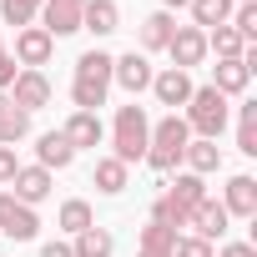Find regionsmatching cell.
Masks as SVG:
<instances>
[{"instance_id":"cell-5","label":"cell","mask_w":257,"mask_h":257,"mask_svg":"<svg viewBox=\"0 0 257 257\" xmlns=\"http://www.w3.org/2000/svg\"><path fill=\"white\" fill-rule=\"evenodd\" d=\"M167 56H172L177 71L202 66V56H207V31H197V26H177V36L167 41Z\"/></svg>"},{"instance_id":"cell-26","label":"cell","mask_w":257,"mask_h":257,"mask_svg":"<svg viewBox=\"0 0 257 257\" xmlns=\"http://www.w3.org/2000/svg\"><path fill=\"white\" fill-rule=\"evenodd\" d=\"M111 61H116V56H106V51H86V56L76 61V81H101V86H111Z\"/></svg>"},{"instance_id":"cell-36","label":"cell","mask_w":257,"mask_h":257,"mask_svg":"<svg viewBox=\"0 0 257 257\" xmlns=\"http://www.w3.org/2000/svg\"><path fill=\"white\" fill-rule=\"evenodd\" d=\"M41 257H71V242H46Z\"/></svg>"},{"instance_id":"cell-1","label":"cell","mask_w":257,"mask_h":257,"mask_svg":"<svg viewBox=\"0 0 257 257\" xmlns=\"http://www.w3.org/2000/svg\"><path fill=\"white\" fill-rule=\"evenodd\" d=\"M147 142H152V121H147V111L132 101V106H121L116 111V126H111V157L121 162V167H132V162H142L147 157Z\"/></svg>"},{"instance_id":"cell-18","label":"cell","mask_w":257,"mask_h":257,"mask_svg":"<svg viewBox=\"0 0 257 257\" xmlns=\"http://www.w3.org/2000/svg\"><path fill=\"white\" fill-rule=\"evenodd\" d=\"M182 162H187V172H197V177H207V172H217V167H222V152H217V142H207V137H197V142H187V152H182Z\"/></svg>"},{"instance_id":"cell-13","label":"cell","mask_w":257,"mask_h":257,"mask_svg":"<svg viewBox=\"0 0 257 257\" xmlns=\"http://www.w3.org/2000/svg\"><path fill=\"white\" fill-rule=\"evenodd\" d=\"M61 137L71 142V152H81V147H101L106 132H101V116H96V111H76V116L61 126Z\"/></svg>"},{"instance_id":"cell-28","label":"cell","mask_w":257,"mask_h":257,"mask_svg":"<svg viewBox=\"0 0 257 257\" xmlns=\"http://www.w3.org/2000/svg\"><path fill=\"white\" fill-rule=\"evenodd\" d=\"M237 152L257 157V106H252V101L237 111Z\"/></svg>"},{"instance_id":"cell-33","label":"cell","mask_w":257,"mask_h":257,"mask_svg":"<svg viewBox=\"0 0 257 257\" xmlns=\"http://www.w3.org/2000/svg\"><path fill=\"white\" fill-rule=\"evenodd\" d=\"M21 162H16V147H0V182H16Z\"/></svg>"},{"instance_id":"cell-14","label":"cell","mask_w":257,"mask_h":257,"mask_svg":"<svg viewBox=\"0 0 257 257\" xmlns=\"http://www.w3.org/2000/svg\"><path fill=\"white\" fill-rule=\"evenodd\" d=\"M81 31H91V36H111V31H121L116 0H86V6H81Z\"/></svg>"},{"instance_id":"cell-31","label":"cell","mask_w":257,"mask_h":257,"mask_svg":"<svg viewBox=\"0 0 257 257\" xmlns=\"http://www.w3.org/2000/svg\"><path fill=\"white\" fill-rule=\"evenodd\" d=\"M242 41H257V0H247V6H237L232 11V21H227Z\"/></svg>"},{"instance_id":"cell-39","label":"cell","mask_w":257,"mask_h":257,"mask_svg":"<svg viewBox=\"0 0 257 257\" xmlns=\"http://www.w3.org/2000/svg\"><path fill=\"white\" fill-rule=\"evenodd\" d=\"M21 6H26V11H41V0H21Z\"/></svg>"},{"instance_id":"cell-6","label":"cell","mask_w":257,"mask_h":257,"mask_svg":"<svg viewBox=\"0 0 257 257\" xmlns=\"http://www.w3.org/2000/svg\"><path fill=\"white\" fill-rule=\"evenodd\" d=\"M6 96H11L21 111H41V106H51V81H46L41 71H21Z\"/></svg>"},{"instance_id":"cell-22","label":"cell","mask_w":257,"mask_h":257,"mask_svg":"<svg viewBox=\"0 0 257 257\" xmlns=\"http://www.w3.org/2000/svg\"><path fill=\"white\" fill-rule=\"evenodd\" d=\"M167 197H172L177 207H187V212H192V207H202V202H207V182H202L197 172H182V177L172 182V192H167Z\"/></svg>"},{"instance_id":"cell-30","label":"cell","mask_w":257,"mask_h":257,"mask_svg":"<svg viewBox=\"0 0 257 257\" xmlns=\"http://www.w3.org/2000/svg\"><path fill=\"white\" fill-rule=\"evenodd\" d=\"M187 217H192V212H187V207H177L172 197H157V207H152V222H157V227H172V232H177V227H187Z\"/></svg>"},{"instance_id":"cell-19","label":"cell","mask_w":257,"mask_h":257,"mask_svg":"<svg viewBox=\"0 0 257 257\" xmlns=\"http://www.w3.org/2000/svg\"><path fill=\"white\" fill-rule=\"evenodd\" d=\"M232 11H237V0H192V21H197V31H217V26H227Z\"/></svg>"},{"instance_id":"cell-37","label":"cell","mask_w":257,"mask_h":257,"mask_svg":"<svg viewBox=\"0 0 257 257\" xmlns=\"http://www.w3.org/2000/svg\"><path fill=\"white\" fill-rule=\"evenodd\" d=\"M137 257H172V247H142Z\"/></svg>"},{"instance_id":"cell-35","label":"cell","mask_w":257,"mask_h":257,"mask_svg":"<svg viewBox=\"0 0 257 257\" xmlns=\"http://www.w3.org/2000/svg\"><path fill=\"white\" fill-rule=\"evenodd\" d=\"M222 257H257V247L252 242H232V247H222Z\"/></svg>"},{"instance_id":"cell-20","label":"cell","mask_w":257,"mask_h":257,"mask_svg":"<svg viewBox=\"0 0 257 257\" xmlns=\"http://www.w3.org/2000/svg\"><path fill=\"white\" fill-rule=\"evenodd\" d=\"M172 36H177V21H172L167 11H152V16L142 21V46H147V51H167Z\"/></svg>"},{"instance_id":"cell-38","label":"cell","mask_w":257,"mask_h":257,"mask_svg":"<svg viewBox=\"0 0 257 257\" xmlns=\"http://www.w3.org/2000/svg\"><path fill=\"white\" fill-rule=\"evenodd\" d=\"M162 6H167V16H172V11H182V6H192V0H162Z\"/></svg>"},{"instance_id":"cell-16","label":"cell","mask_w":257,"mask_h":257,"mask_svg":"<svg viewBox=\"0 0 257 257\" xmlns=\"http://www.w3.org/2000/svg\"><path fill=\"white\" fill-rule=\"evenodd\" d=\"M222 207H227V217H257V182L252 177H232Z\"/></svg>"},{"instance_id":"cell-7","label":"cell","mask_w":257,"mask_h":257,"mask_svg":"<svg viewBox=\"0 0 257 257\" xmlns=\"http://www.w3.org/2000/svg\"><path fill=\"white\" fill-rule=\"evenodd\" d=\"M81 6L86 0H41V16H46V36L56 41V36H71V31H81Z\"/></svg>"},{"instance_id":"cell-3","label":"cell","mask_w":257,"mask_h":257,"mask_svg":"<svg viewBox=\"0 0 257 257\" xmlns=\"http://www.w3.org/2000/svg\"><path fill=\"white\" fill-rule=\"evenodd\" d=\"M182 121H187V132L217 142L222 126H227V96L212 91V86H192V101H187V116H182Z\"/></svg>"},{"instance_id":"cell-11","label":"cell","mask_w":257,"mask_h":257,"mask_svg":"<svg viewBox=\"0 0 257 257\" xmlns=\"http://www.w3.org/2000/svg\"><path fill=\"white\" fill-rule=\"evenodd\" d=\"M152 91H157L162 106H187V101H192V76L177 71V66H167L162 76H152Z\"/></svg>"},{"instance_id":"cell-24","label":"cell","mask_w":257,"mask_h":257,"mask_svg":"<svg viewBox=\"0 0 257 257\" xmlns=\"http://www.w3.org/2000/svg\"><path fill=\"white\" fill-rule=\"evenodd\" d=\"M56 227H61V232H71V237H81L86 227H96V217H91V202H81V197H71V202L61 207V217H56Z\"/></svg>"},{"instance_id":"cell-34","label":"cell","mask_w":257,"mask_h":257,"mask_svg":"<svg viewBox=\"0 0 257 257\" xmlns=\"http://www.w3.org/2000/svg\"><path fill=\"white\" fill-rule=\"evenodd\" d=\"M21 71H16V61L11 56H0V91H11V81H16Z\"/></svg>"},{"instance_id":"cell-12","label":"cell","mask_w":257,"mask_h":257,"mask_svg":"<svg viewBox=\"0 0 257 257\" xmlns=\"http://www.w3.org/2000/svg\"><path fill=\"white\" fill-rule=\"evenodd\" d=\"M11 187H16V192H11L16 202L36 207V202H46V197H51V172H46V167H21Z\"/></svg>"},{"instance_id":"cell-15","label":"cell","mask_w":257,"mask_h":257,"mask_svg":"<svg viewBox=\"0 0 257 257\" xmlns=\"http://www.w3.org/2000/svg\"><path fill=\"white\" fill-rule=\"evenodd\" d=\"M26 132H31V111H21L6 91H0V147H16Z\"/></svg>"},{"instance_id":"cell-21","label":"cell","mask_w":257,"mask_h":257,"mask_svg":"<svg viewBox=\"0 0 257 257\" xmlns=\"http://www.w3.org/2000/svg\"><path fill=\"white\" fill-rule=\"evenodd\" d=\"M247 81H252V71L242 66V56H237V61H217V81H212V91H222V96H242Z\"/></svg>"},{"instance_id":"cell-9","label":"cell","mask_w":257,"mask_h":257,"mask_svg":"<svg viewBox=\"0 0 257 257\" xmlns=\"http://www.w3.org/2000/svg\"><path fill=\"white\" fill-rule=\"evenodd\" d=\"M51 51H56V41H51L41 26H26V31L16 36V61H21L26 71H41V66L51 61Z\"/></svg>"},{"instance_id":"cell-10","label":"cell","mask_w":257,"mask_h":257,"mask_svg":"<svg viewBox=\"0 0 257 257\" xmlns=\"http://www.w3.org/2000/svg\"><path fill=\"white\" fill-rule=\"evenodd\" d=\"M187 227H192V237H202V242H212V237H222V232H227V207H222L217 197H207L202 207H192V217H187Z\"/></svg>"},{"instance_id":"cell-8","label":"cell","mask_w":257,"mask_h":257,"mask_svg":"<svg viewBox=\"0 0 257 257\" xmlns=\"http://www.w3.org/2000/svg\"><path fill=\"white\" fill-rule=\"evenodd\" d=\"M152 66H147V56H137V51H126V56H116L111 61V81H121L132 96H142V91H152Z\"/></svg>"},{"instance_id":"cell-4","label":"cell","mask_w":257,"mask_h":257,"mask_svg":"<svg viewBox=\"0 0 257 257\" xmlns=\"http://www.w3.org/2000/svg\"><path fill=\"white\" fill-rule=\"evenodd\" d=\"M0 232H6L11 242H31V237L41 232V217H36V207L16 202L11 192H0Z\"/></svg>"},{"instance_id":"cell-17","label":"cell","mask_w":257,"mask_h":257,"mask_svg":"<svg viewBox=\"0 0 257 257\" xmlns=\"http://www.w3.org/2000/svg\"><path fill=\"white\" fill-rule=\"evenodd\" d=\"M36 157H41V167H46V172H66V167L76 162V152H71V142H66L61 132H46V137H41V147H36Z\"/></svg>"},{"instance_id":"cell-2","label":"cell","mask_w":257,"mask_h":257,"mask_svg":"<svg viewBox=\"0 0 257 257\" xmlns=\"http://www.w3.org/2000/svg\"><path fill=\"white\" fill-rule=\"evenodd\" d=\"M187 142H192V132H187V121L172 111V116H162L157 126H152V142H147V167L152 172H172L177 162H182V152H187Z\"/></svg>"},{"instance_id":"cell-23","label":"cell","mask_w":257,"mask_h":257,"mask_svg":"<svg viewBox=\"0 0 257 257\" xmlns=\"http://www.w3.org/2000/svg\"><path fill=\"white\" fill-rule=\"evenodd\" d=\"M126 172H132V167H121L116 157H101L96 162V192H106V197H116V192H126Z\"/></svg>"},{"instance_id":"cell-41","label":"cell","mask_w":257,"mask_h":257,"mask_svg":"<svg viewBox=\"0 0 257 257\" xmlns=\"http://www.w3.org/2000/svg\"><path fill=\"white\" fill-rule=\"evenodd\" d=\"M242 6H247V0H242Z\"/></svg>"},{"instance_id":"cell-32","label":"cell","mask_w":257,"mask_h":257,"mask_svg":"<svg viewBox=\"0 0 257 257\" xmlns=\"http://www.w3.org/2000/svg\"><path fill=\"white\" fill-rule=\"evenodd\" d=\"M172 257H217V252H212V242H202V237H177V242H172Z\"/></svg>"},{"instance_id":"cell-27","label":"cell","mask_w":257,"mask_h":257,"mask_svg":"<svg viewBox=\"0 0 257 257\" xmlns=\"http://www.w3.org/2000/svg\"><path fill=\"white\" fill-rule=\"evenodd\" d=\"M207 51H217V61H237V56L247 51V41H242L232 26H217V31L207 36Z\"/></svg>"},{"instance_id":"cell-40","label":"cell","mask_w":257,"mask_h":257,"mask_svg":"<svg viewBox=\"0 0 257 257\" xmlns=\"http://www.w3.org/2000/svg\"><path fill=\"white\" fill-rule=\"evenodd\" d=\"M0 56H6V41H0Z\"/></svg>"},{"instance_id":"cell-25","label":"cell","mask_w":257,"mask_h":257,"mask_svg":"<svg viewBox=\"0 0 257 257\" xmlns=\"http://www.w3.org/2000/svg\"><path fill=\"white\" fill-rule=\"evenodd\" d=\"M111 252H116V242H111L106 227H86L76 237V247H71V257H111Z\"/></svg>"},{"instance_id":"cell-29","label":"cell","mask_w":257,"mask_h":257,"mask_svg":"<svg viewBox=\"0 0 257 257\" xmlns=\"http://www.w3.org/2000/svg\"><path fill=\"white\" fill-rule=\"evenodd\" d=\"M71 96H76V111H101L106 106V86L101 81H76Z\"/></svg>"}]
</instances>
